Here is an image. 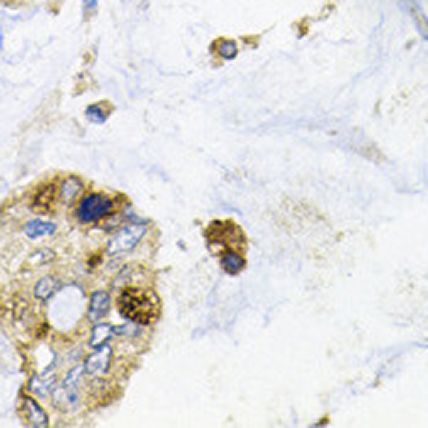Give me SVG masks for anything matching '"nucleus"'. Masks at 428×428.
Here are the masks:
<instances>
[{
    "label": "nucleus",
    "mask_w": 428,
    "mask_h": 428,
    "mask_svg": "<svg viewBox=\"0 0 428 428\" xmlns=\"http://www.w3.org/2000/svg\"><path fill=\"white\" fill-rule=\"evenodd\" d=\"M140 333H145V328H142V323H135V321H128L125 326H115V336L137 338Z\"/></svg>",
    "instance_id": "18"
},
{
    "label": "nucleus",
    "mask_w": 428,
    "mask_h": 428,
    "mask_svg": "<svg viewBox=\"0 0 428 428\" xmlns=\"http://www.w3.org/2000/svg\"><path fill=\"white\" fill-rule=\"evenodd\" d=\"M221 270L226 274H240L245 270V257L235 248H228L226 252H221Z\"/></svg>",
    "instance_id": "13"
},
{
    "label": "nucleus",
    "mask_w": 428,
    "mask_h": 428,
    "mask_svg": "<svg viewBox=\"0 0 428 428\" xmlns=\"http://www.w3.org/2000/svg\"><path fill=\"white\" fill-rule=\"evenodd\" d=\"M96 5H98V0H84L86 13H93V10H96Z\"/></svg>",
    "instance_id": "20"
},
{
    "label": "nucleus",
    "mask_w": 428,
    "mask_h": 428,
    "mask_svg": "<svg viewBox=\"0 0 428 428\" xmlns=\"http://www.w3.org/2000/svg\"><path fill=\"white\" fill-rule=\"evenodd\" d=\"M20 414H23L25 424L30 426V428H47L49 426L47 411L42 409V406L37 404L32 397H25L23 402H20Z\"/></svg>",
    "instance_id": "8"
},
{
    "label": "nucleus",
    "mask_w": 428,
    "mask_h": 428,
    "mask_svg": "<svg viewBox=\"0 0 428 428\" xmlns=\"http://www.w3.org/2000/svg\"><path fill=\"white\" fill-rule=\"evenodd\" d=\"M86 367L84 365H74L64 372V377L59 380L57 389L52 394V402L59 411L64 414H74L81 404V392H84V382H86Z\"/></svg>",
    "instance_id": "2"
},
{
    "label": "nucleus",
    "mask_w": 428,
    "mask_h": 428,
    "mask_svg": "<svg viewBox=\"0 0 428 428\" xmlns=\"http://www.w3.org/2000/svg\"><path fill=\"white\" fill-rule=\"evenodd\" d=\"M111 306H113L111 292H106V289H96V292L89 296V306H86V318H89L91 323H101L103 318L111 314Z\"/></svg>",
    "instance_id": "7"
},
{
    "label": "nucleus",
    "mask_w": 428,
    "mask_h": 428,
    "mask_svg": "<svg viewBox=\"0 0 428 428\" xmlns=\"http://www.w3.org/2000/svg\"><path fill=\"white\" fill-rule=\"evenodd\" d=\"M111 365H113V348L111 343L108 345H101V348H93V353L89 358L84 360V367H86V375L93 377V380H101L111 372Z\"/></svg>",
    "instance_id": "5"
},
{
    "label": "nucleus",
    "mask_w": 428,
    "mask_h": 428,
    "mask_svg": "<svg viewBox=\"0 0 428 428\" xmlns=\"http://www.w3.org/2000/svg\"><path fill=\"white\" fill-rule=\"evenodd\" d=\"M57 233V223L45 221V218H32L23 226V235L27 240H45Z\"/></svg>",
    "instance_id": "9"
},
{
    "label": "nucleus",
    "mask_w": 428,
    "mask_h": 428,
    "mask_svg": "<svg viewBox=\"0 0 428 428\" xmlns=\"http://www.w3.org/2000/svg\"><path fill=\"white\" fill-rule=\"evenodd\" d=\"M115 336V326H108V323H96L89 336L91 348H101V345H108Z\"/></svg>",
    "instance_id": "14"
},
{
    "label": "nucleus",
    "mask_w": 428,
    "mask_h": 428,
    "mask_svg": "<svg viewBox=\"0 0 428 428\" xmlns=\"http://www.w3.org/2000/svg\"><path fill=\"white\" fill-rule=\"evenodd\" d=\"M118 311L125 321H135V323L147 326V323L157 321L159 301H157L155 292H150V289L128 287L118 296Z\"/></svg>",
    "instance_id": "1"
},
{
    "label": "nucleus",
    "mask_w": 428,
    "mask_h": 428,
    "mask_svg": "<svg viewBox=\"0 0 428 428\" xmlns=\"http://www.w3.org/2000/svg\"><path fill=\"white\" fill-rule=\"evenodd\" d=\"M115 211V199L111 194H101V191H91L79 199L74 208V218L81 226H96L111 218Z\"/></svg>",
    "instance_id": "3"
},
{
    "label": "nucleus",
    "mask_w": 428,
    "mask_h": 428,
    "mask_svg": "<svg viewBox=\"0 0 428 428\" xmlns=\"http://www.w3.org/2000/svg\"><path fill=\"white\" fill-rule=\"evenodd\" d=\"M57 260V252L49 250V248H40L30 255V267H42V265H52Z\"/></svg>",
    "instance_id": "16"
},
{
    "label": "nucleus",
    "mask_w": 428,
    "mask_h": 428,
    "mask_svg": "<svg viewBox=\"0 0 428 428\" xmlns=\"http://www.w3.org/2000/svg\"><path fill=\"white\" fill-rule=\"evenodd\" d=\"M59 199V189L54 184H45L40 186V189L35 191V196H32V206L37 208V211H52L54 203Z\"/></svg>",
    "instance_id": "10"
},
{
    "label": "nucleus",
    "mask_w": 428,
    "mask_h": 428,
    "mask_svg": "<svg viewBox=\"0 0 428 428\" xmlns=\"http://www.w3.org/2000/svg\"><path fill=\"white\" fill-rule=\"evenodd\" d=\"M54 370H57V360H54L45 372H37V375L32 377V380H30V387H27V392H30L32 397H37V399L52 397V392L57 389V384H59L57 372H54Z\"/></svg>",
    "instance_id": "6"
},
{
    "label": "nucleus",
    "mask_w": 428,
    "mask_h": 428,
    "mask_svg": "<svg viewBox=\"0 0 428 428\" xmlns=\"http://www.w3.org/2000/svg\"><path fill=\"white\" fill-rule=\"evenodd\" d=\"M59 279L52 277V274H45V277H40L35 282V287H32V296H35L37 301H49L54 294L59 292Z\"/></svg>",
    "instance_id": "11"
},
{
    "label": "nucleus",
    "mask_w": 428,
    "mask_h": 428,
    "mask_svg": "<svg viewBox=\"0 0 428 428\" xmlns=\"http://www.w3.org/2000/svg\"><path fill=\"white\" fill-rule=\"evenodd\" d=\"M213 52L218 54V59L228 62V59H235V54H238V45H235L233 40H218L216 45H213Z\"/></svg>",
    "instance_id": "15"
},
{
    "label": "nucleus",
    "mask_w": 428,
    "mask_h": 428,
    "mask_svg": "<svg viewBox=\"0 0 428 428\" xmlns=\"http://www.w3.org/2000/svg\"><path fill=\"white\" fill-rule=\"evenodd\" d=\"M147 238V221H133L120 226L115 233H111L106 243V255L111 260H118V257H125L130 252H135L142 245V240Z\"/></svg>",
    "instance_id": "4"
},
{
    "label": "nucleus",
    "mask_w": 428,
    "mask_h": 428,
    "mask_svg": "<svg viewBox=\"0 0 428 428\" xmlns=\"http://www.w3.org/2000/svg\"><path fill=\"white\" fill-rule=\"evenodd\" d=\"M409 10H411V15H414V23H416V27H419L421 37H424V40H428V20H426L424 10H421L419 5L414 3V0H409Z\"/></svg>",
    "instance_id": "17"
},
{
    "label": "nucleus",
    "mask_w": 428,
    "mask_h": 428,
    "mask_svg": "<svg viewBox=\"0 0 428 428\" xmlns=\"http://www.w3.org/2000/svg\"><path fill=\"white\" fill-rule=\"evenodd\" d=\"M86 118H89L91 123H103V120L108 118V108H103V106H91L89 111H86Z\"/></svg>",
    "instance_id": "19"
},
{
    "label": "nucleus",
    "mask_w": 428,
    "mask_h": 428,
    "mask_svg": "<svg viewBox=\"0 0 428 428\" xmlns=\"http://www.w3.org/2000/svg\"><path fill=\"white\" fill-rule=\"evenodd\" d=\"M81 191H84V184H81L79 177H67L59 184V201L62 203H74L76 199H81Z\"/></svg>",
    "instance_id": "12"
}]
</instances>
